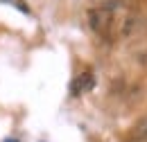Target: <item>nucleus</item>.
<instances>
[{
	"mask_svg": "<svg viewBox=\"0 0 147 142\" xmlns=\"http://www.w3.org/2000/svg\"><path fill=\"white\" fill-rule=\"evenodd\" d=\"M88 25H91V29L97 36L109 38L113 34V25H115L113 9H109V7H93L88 11Z\"/></svg>",
	"mask_w": 147,
	"mask_h": 142,
	"instance_id": "1",
	"label": "nucleus"
},
{
	"mask_svg": "<svg viewBox=\"0 0 147 142\" xmlns=\"http://www.w3.org/2000/svg\"><path fill=\"white\" fill-rule=\"evenodd\" d=\"M5 142H18V140H5Z\"/></svg>",
	"mask_w": 147,
	"mask_h": 142,
	"instance_id": "4",
	"label": "nucleus"
},
{
	"mask_svg": "<svg viewBox=\"0 0 147 142\" xmlns=\"http://www.w3.org/2000/svg\"><path fill=\"white\" fill-rule=\"evenodd\" d=\"M93 86H95L93 72L91 70H84V72H79V74L73 79V84H70V92H73V95H84V92H88Z\"/></svg>",
	"mask_w": 147,
	"mask_h": 142,
	"instance_id": "2",
	"label": "nucleus"
},
{
	"mask_svg": "<svg viewBox=\"0 0 147 142\" xmlns=\"http://www.w3.org/2000/svg\"><path fill=\"white\" fill-rule=\"evenodd\" d=\"M129 138H131V142H147V115H143L136 124L131 126Z\"/></svg>",
	"mask_w": 147,
	"mask_h": 142,
	"instance_id": "3",
	"label": "nucleus"
}]
</instances>
